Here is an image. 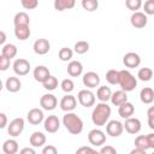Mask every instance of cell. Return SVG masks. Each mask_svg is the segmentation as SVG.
<instances>
[{"instance_id":"6da1fadb","label":"cell","mask_w":154,"mask_h":154,"mask_svg":"<svg viewBox=\"0 0 154 154\" xmlns=\"http://www.w3.org/2000/svg\"><path fill=\"white\" fill-rule=\"evenodd\" d=\"M111 117V107L107 105V102H100L97 103L91 113V120L96 126H103Z\"/></svg>"},{"instance_id":"7a4b0ae2","label":"cell","mask_w":154,"mask_h":154,"mask_svg":"<svg viewBox=\"0 0 154 154\" xmlns=\"http://www.w3.org/2000/svg\"><path fill=\"white\" fill-rule=\"evenodd\" d=\"M63 124L66 130L72 135H78L83 130L82 119L73 112H66V114L63 117Z\"/></svg>"},{"instance_id":"3957f363","label":"cell","mask_w":154,"mask_h":154,"mask_svg":"<svg viewBox=\"0 0 154 154\" xmlns=\"http://www.w3.org/2000/svg\"><path fill=\"white\" fill-rule=\"evenodd\" d=\"M118 84L120 85L122 90L124 91H132L137 87V79L136 77L128 70H120L119 71V78Z\"/></svg>"},{"instance_id":"277c9868","label":"cell","mask_w":154,"mask_h":154,"mask_svg":"<svg viewBox=\"0 0 154 154\" xmlns=\"http://www.w3.org/2000/svg\"><path fill=\"white\" fill-rule=\"evenodd\" d=\"M135 147L147 150V149H153L154 148V134H148V135H141L135 138Z\"/></svg>"},{"instance_id":"5b68a950","label":"cell","mask_w":154,"mask_h":154,"mask_svg":"<svg viewBox=\"0 0 154 154\" xmlns=\"http://www.w3.org/2000/svg\"><path fill=\"white\" fill-rule=\"evenodd\" d=\"M88 141L94 147H101L106 142V135L100 129H93L88 134Z\"/></svg>"},{"instance_id":"8992f818","label":"cell","mask_w":154,"mask_h":154,"mask_svg":"<svg viewBox=\"0 0 154 154\" xmlns=\"http://www.w3.org/2000/svg\"><path fill=\"white\" fill-rule=\"evenodd\" d=\"M78 101L83 107H91L95 105V94L88 89H83L78 91Z\"/></svg>"},{"instance_id":"52a82bcc","label":"cell","mask_w":154,"mask_h":154,"mask_svg":"<svg viewBox=\"0 0 154 154\" xmlns=\"http://www.w3.org/2000/svg\"><path fill=\"white\" fill-rule=\"evenodd\" d=\"M24 130V119L23 118H14L12 122H10L7 126V132L12 137H18Z\"/></svg>"},{"instance_id":"ba28073f","label":"cell","mask_w":154,"mask_h":154,"mask_svg":"<svg viewBox=\"0 0 154 154\" xmlns=\"http://www.w3.org/2000/svg\"><path fill=\"white\" fill-rule=\"evenodd\" d=\"M12 67H13V71L17 76H25L30 71V63L26 59L19 58V59L14 60Z\"/></svg>"},{"instance_id":"9c48e42d","label":"cell","mask_w":154,"mask_h":154,"mask_svg":"<svg viewBox=\"0 0 154 154\" xmlns=\"http://www.w3.org/2000/svg\"><path fill=\"white\" fill-rule=\"evenodd\" d=\"M105 125H106V132L111 137H119L123 134L124 126L119 120H109Z\"/></svg>"},{"instance_id":"30bf717a","label":"cell","mask_w":154,"mask_h":154,"mask_svg":"<svg viewBox=\"0 0 154 154\" xmlns=\"http://www.w3.org/2000/svg\"><path fill=\"white\" fill-rule=\"evenodd\" d=\"M130 23L134 28L136 29H142L147 25L148 23V18H147V14L143 13V12H140V11H136L131 14L130 17Z\"/></svg>"},{"instance_id":"8fae6325","label":"cell","mask_w":154,"mask_h":154,"mask_svg":"<svg viewBox=\"0 0 154 154\" xmlns=\"http://www.w3.org/2000/svg\"><path fill=\"white\" fill-rule=\"evenodd\" d=\"M58 105V100L53 94H45L40 99V106L45 111H53Z\"/></svg>"},{"instance_id":"7c38bea8","label":"cell","mask_w":154,"mask_h":154,"mask_svg":"<svg viewBox=\"0 0 154 154\" xmlns=\"http://www.w3.org/2000/svg\"><path fill=\"white\" fill-rule=\"evenodd\" d=\"M43 128L47 132L54 134L60 128V120L57 116H48L46 119H43Z\"/></svg>"},{"instance_id":"4fadbf2b","label":"cell","mask_w":154,"mask_h":154,"mask_svg":"<svg viewBox=\"0 0 154 154\" xmlns=\"http://www.w3.org/2000/svg\"><path fill=\"white\" fill-rule=\"evenodd\" d=\"M82 81H83V84L87 88L93 89V88L99 87V84H100V76L96 72H94V71H89V72L83 75Z\"/></svg>"},{"instance_id":"5bb4252c","label":"cell","mask_w":154,"mask_h":154,"mask_svg":"<svg viewBox=\"0 0 154 154\" xmlns=\"http://www.w3.org/2000/svg\"><path fill=\"white\" fill-rule=\"evenodd\" d=\"M76 106H77V100L71 94H66L60 100V108L64 112H72L76 108Z\"/></svg>"},{"instance_id":"9a60e30c","label":"cell","mask_w":154,"mask_h":154,"mask_svg":"<svg viewBox=\"0 0 154 154\" xmlns=\"http://www.w3.org/2000/svg\"><path fill=\"white\" fill-rule=\"evenodd\" d=\"M32 49L36 54L38 55H45L49 52L51 49V43L46 38H37L35 42H34V46H32Z\"/></svg>"},{"instance_id":"2e32d148","label":"cell","mask_w":154,"mask_h":154,"mask_svg":"<svg viewBox=\"0 0 154 154\" xmlns=\"http://www.w3.org/2000/svg\"><path fill=\"white\" fill-rule=\"evenodd\" d=\"M123 64L129 69H135L138 67V65L141 64V58L137 53L129 52L123 57Z\"/></svg>"},{"instance_id":"e0dca14e","label":"cell","mask_w":154,"mask_h":154,"mask_svg":"<svg viewBox=\"0 0 154 154\" xmlns=\"http://www.w3.org/2000/svg\"><path fill=\"white\" fill-rule=\"evenodd\" d=\"M123 126H124V129H125L129 134H132V135L140 132V130H141V128H142V126H141V120H140L138 118H132V117L126 118V119H125V123L123 124Z\"/></svg>"},{"instance_id":"ac0fdd59","label":"cell","mask_w":154,"mask_h":154,"mask_svg":"<svg viewBox=\"0 0 154 154\" xmlns=\"http://www.w3.org/2000/svg\"><path fill=\"white\" fill-rule=\"evenodd\" d=\"M26 119H28V122H29L31 125H38V124H41V123L43 122L45 114H43L42 109H40V108H31V109L28 112Z\"/></svg>"},{"instance_id":"d6986e66","label":"cell","mask_w":154,"mask_h":154,"mask_svg":"<svg viewBox=\"0 0 154 154\" xmlns=\"http://www.w3.org/2000/svg\"><path fill=\"white\" fill-rule=\"evenodd\" d=\"M32 75H34L35 81H37V82H40V83H43V82L51 76V72H49L48 67H46V66H43V65H40V66H36V67H35Z\"/></svg>"},{"instance_id":"ffe728a7","label":"cell","mask_w":154,"mask_h":154,"mask_svg":"<svg viewBox=\"0 0 154 154\" xmlns=\"http://www.w3.org/2000/svg\"><path fill=\"white\" fill-rule=\"evenodd\" d=\"M118 113H119V116H120L122 118H124V119L130 118V117H132L134 113H135V107H134V105H132L131 102L125 101L124 103H122L120 106H118Z\"/></svg>"},{"instance_id":"44dd1931","label":"cell","mask_w":154,"mask_h":154,"mask_svg":"<svg viewBox=\"0 0 154 154\" xmlns=\"http://www.w3.org/2000/svg\"><path fill=\"white\" fill-rule=\"evenodd\" d=\"M83 72V65L78 60H72L67 64V73L71 77H78Z\"/></svg>"},{"instance_id":"7402d4cb","label":"cell","mask_w":154,"mask_h":154,"mask_svg":"<svg viewBox=\"0 0 154 154\" xmlns=\"http://www.w3.org/2000/svg\"><path fill=\"white\" fill-rule=\"evenodd\" d=\"M29 142H30L31 147H34V148L42 147L46 143V135H43L41 131H35L30 135Z\"/></svg>"},{"instance_id":"603a6c76","label":"cell","mask_w":154,"mask_h":154,"mask_svg":"<svg viewBox=\"0 0 154 154\" xmlns=\"http://www.w3.org/2000/svg\"><path fill=\"white\" fill-rule=\"evenodd\" d=\"M30 29L29 25H14V36L20 40V41H25L30 37Z\"/></svg>"},{"instance_id":"cb8c5ba5","label":"cell","mask_w":154,"mask_h":154,"mask_svg":"<svg viewBox=\"0 0 154 154\" xmlns=\"http://www.w3.org/2000/svg\"><path fill=\"white\" fill-rule=\"evenodd\" d=\"M111 102L113 106H120L122 103H124L125 101H128V95H126V91L124 90H117L114 93H112L111 95Z\"/></svg>"},{"instance_id":"d4e9b609","label":"cell","mask_w":154,"mask_h":154,"mask_svg":"<svg viewBox=\"0 0 154 154\" xmlns=\"http://www.w3.org/2000/svg\"><path fill=\"white\" fill-rule=\"evenodd\" d=\"M5 87H6V89H7L10 93H17V91H19L20 88H22V82L19 81L18 77H8V78L6 79Z\"/></svg>"},{"instance_id":"484cf974","label":"cell","mask_w":154,"mask_h":154,"mask_svg":"<svg viewBox=\"0 0 154 154\" xmlns=\"http://www.w3.org/2000/svg\"><path fill=\"white\" fill-rule=\"evenodd\" d=\"M140 100L146 103V105H149L154 101V90L150 88V87H146L141 90L140 93Z\"/></svg>"},{"instance_id":"4316f807","label":"cell","mask_w":154,"mask_h":154,"mask_svg":"<svg viewBox=\"0 0 154 154\" xmlns=\"http://www.w3.org/2000/svg\"><path fill=\"white\" fill-rule=\"evenodd\" d=\"M2 152L5 154H16L18 152V142L13 138L6 140L2 144Z\"/></svg>"},{"instance_id":"83f0119b","label":"cell","mask_w":154,"mask_h":154,"mask_svg":"<svg viewBox=\"0 0 154 154\" xmlns=\"http://www.w3.org/2000/svg\"><path fill=\"white\" fill-rule=\"evenodd\" d=\"M111 95H112V90L109 87H106V85L99 87V89L96 91V97L101 102H107L111 99Z\"/></svg>"},{"instance_id":"f1b7e54d","label":"cell","mask_w":154,"mask_h":154,"mask_svg":"<svg viewBox=\"0 0 154 154\" xmlns=\"http://www.w3.org/2000/svg\"><path fill=\"white\" fill-rule=\"evenodd\" d=\"M76 0H54V8L57 11H65L73 8Z\"/></svg>"},{"instance_id":"f546056e","label":"cell","mask_w":154,"mask_h":154,"mask_svg":"<svg viewBox=\"0 0 154 154\" xmlns=\"http://www.w3.org/2000/svg\"><path fill=\"white\" fill-rule=\"evenodd\" d=\"M1 54L5 55V57L8 58V59L14 58V57L17 55V46L13 45V43H6V45L2 47Z\"/></svg>"},{"instance_id":"4dcf8cb0","label":"cell","mask_w":154,"mask_h":154,"mask_svg":"<svg viewBox=\"0 0 154 154\" xmlns=\"http://www.w3.org/2000/svg\"><path fill=\"white\" fill-rule=\"evenodd\" d=\"M13 23H14V25H29L30 24V18H29L28 13L18 12V13H16V16L13 18Z\"/></svg>"},{"instance_id":"1f68e13d","label":"cell","mask_w":154,"mask_h":154,"mask_svg":"<svg viewBox=\"0 0 154 154\" xmlns=\"http://www.w3.org/2000/svg\"><path fill=\"white\" fill-rule=\"evenodd\" d=\"M137 77L140 81H143V82H148L152 79L153 77V70L150 67H142L138 70V73H137Z\"/></svg>"},{"instance_id":"d6a6232c","label":"cell","mask_w":154,"mask_h":154,"mask_svg":"<svg viewBox=\"0 0 154 154\" xmlns=\"http://www.w3.org/2000/svg\"><path fill=\"white\" fill-rule=\"evenodd\" d=\"M82 7L88 12H94L99 7V0H82Z\"/></svg>"},{"instance_id":"836d02e7","label":"cell","mask_w":154,"mask_h":154,"mask_svg":"<svg viewBox=\"0 0 154 154\" xmlns=\"http://www.w3.org/2000/svg\"><path fill=\"white\" fill-rule=\"evenodd\" d=\"M72 55H73L72 49H71V48H67V47L60 48V51H59V53H58V57H59V59H60L61 61H69V60H71Z\"/></svg>"},{"instance_id":"e575fe53","label":"cell","mask_w":154,"mask_h":154,"mask_svg":"<svg viewBox=\"0 0 154 154\" xmlns=\"http://www.w3.org/2000/svg\"><path fill=\"white\" fill-rule=\"evenodd\" d=\"M118 78H119V71L112 69V70H108L106 72V81L109 84H112V85L118 84Z\"/></svg>"},{"instance_id":"d590c367","label":"cell","mask_w":154,"mask_h":154,"mask_svg":"<svg viewBox=\"0 0 154 154\" xmlns=\"http://www.w3.org/2000/svg\"><path fill=\"white\" fill-rule=\"evenodd\" d=\"M73 49L77 54H84L89 51V43L87 41H78L75 43Z\"/></svg>"},{"instance_id":"8d00e7d4","label":"cell","mask_w":154,"mask_h":154,"mask_svg":"<svg viewBox=\"0 0 154 154\" xmlns=\"http://www.w3.org/2000/svg\"><path fill=\"white\" fill-rule=\"evenodd\" d=\"M42 84H43V88L46 90H54L58 87V79H57V77H54V76L51 75Z\"/></svg>"},{"instance_id":"74e56055","label":"cell","mask_w":154,"mask_h":154,"mask_svg":"<svg viewBox=\"0 0 154 154\" xmlns=\"http://www.w3.org/2000/svg\"><path fill=\"white\" fill-rule=\"evenodd\" d=\"M60 87H61L63 91H65L66 94H70V93L75 89V83H73L72 79H70V78H65V79H63Z\"/></svg>"},{"instance_id":"f35d334b","label":"cell","mask_w":154,"mask_h":154,"mask_svg":"<svg viewBox=\"0 0 154 154\" xmlns=\"http://www.w3.org/2000/svg\"><path fill=\"white\" fill-rule=\"evenodd\" d=\"M125 6H126L130 11L136 12L137 10L141 8V6H142V0H125Z\"/></svg>"},{"instance_id":"ab89813d","label":"cell","mask_w":154,"mask_h":154,"mask_svg":"<svg viewBox=\"0 0 154 154\" xmlns=\"http://www.w3.org/2000/svg\"><path fill=\"white\" fill-rule=\"evenodd\" d=\"M22 6L25 10H34L38 5V0H20Z\"/></svg>"},{"instance_id":"60d3db41","label":"cell","mask_w":154,"mask_h":154,"mask_svg":"<svg viewBox=\"0 0 154 154\" xmlns=\"http://www.w3.org/2000/svg\"><path fill=\"white\" fill-rule=\"evenodd\" d=\"M143 8H144V13L146 14H154V0H147L143 5Z\"/></svg>"},{"instance_id":"b9f144b4","label":"cell","mask_w":154,"mask_h":154,"mask_svg":"<svg viewBox=\"0 0 154 154\" xmlns=\"http://www.w3.org/2000/svg\"><path fill=\"white\" fill-rule=\"evenodd\" d=\"M10 61H11V59L0 54V71H6L10 67Z\"/></svg>"},{"instance_id":"7bdbcfd3","label":"cell","mask_w":154,"mask_h":154,"mask_svg":"<svg viewBox=\"0 0 154 154\" xmlns=\"http://www.w3.org/2000/svg\"><path fill=\"white\" fill-rule=\"evenodd\" d=\"M148 125L150 129H154V107H149L148 109Z\"/></svg>"},{"instance_id":"ee69618b","label":"cell","mask_w":154,"mask_h":154,"mask_svg":"<svg viewBox=\"0 0 154 154\" xmlns=\"http://www.w3.org/2000/svg\"><path fill=\"white\" fill-rule=\"evenodd\" d=\"M57 153H58V149L52 144H48L42 149V154H57Z\"/></svg>"},{"instance_id":"f6af8a7d","label":"cell","mask_w":154,"mask_h":154,"mask_svg":"<svg viewBox=\"0 0 154 154\" xmlns=\"http://www.w3.org/2000/svg\"><path fill=\"white\" fill-rule=\"evenodd\" d=\"M100 153L101 154H117V150L112 146H105L100 149Z\"/></svg>"},{"instance_id":"bcb514c9","label":"cell","mask_w":154,"mask_h":154,"mask_svg":"<svg viewBox=\"0 0 154 154\" xmlns=\"http://www.w3.org/2000/svg\"><path fill=\"white\" fill-rule=\"evenodd\" d=\"M95 152V149H93V148H90V147H81V148H78L77 150H76V153L77 154H83V153H94Z\"/></svg>"},{"instance_id":"7dc6e473","label":"cell","mask_w":154,"mask_h":154,"mask_svg":"<svg viewBox=\"0 0 154 154\" xmlns=\"http://www.w3.org/2000/svg\"><path fill=\"white\" fill-rule=\"evenodd\" d=\"M6 125H7V116L0 112V129H4Z\"/></svg>"},{"instance_id":"c3c4849f","label":"cell","mask_w":154,"mask_h":154,"mask_svg":"<svg viewBox=\"0 0 154 154\" xmlns=\"http://www.w3.org/2000/svg\"><path fill=\"white\" fill-rule=\"evenodd\" d=\"M20 154H35V149L26 147V148H23V149L20 150Z\"/></svg>"},{"instance_id":"681fc988","label":"cell","mask_w":154,"mask_h":154,"mask_svg":"<svg viewBox=\"0 0 154 154\" xmlns=\"http://www.w3.org/2000/svg\"><path fill=\"white\" fill-rule=\"evenodd\" d=\"M131 154H146V150H143V149H140V148L135 147V149H132V150H131Z\"/></svg>"},{"instance_id":"f907efd6","label":"cell","mask_w":154,"mask_h":154,"mask_svg":"<svg viewBox=\"0 0 154 154\" xmlns=\"http://www.w3.org/2000/svg\"><path fill=\"white\" fill-rule=\"evenodd\" d=\"M5 42H6V34H5L4 31L0 30V46L4 45Z\"/></svg>"},{"instance_id":"816d5d0a","label":"cell","mask_w":154,"mask_h":154,"mask_svg":"<svg viewBox=\"0 0 154 154\" xmlns=\"http://www.w3.org/2000/svg\"><path fill=\"white\" fill-rule=\"evenodd\" d=\"M2 88H4V84H2V81L0 79V91L2 90Z\"/></svg>"}]
</instances>
